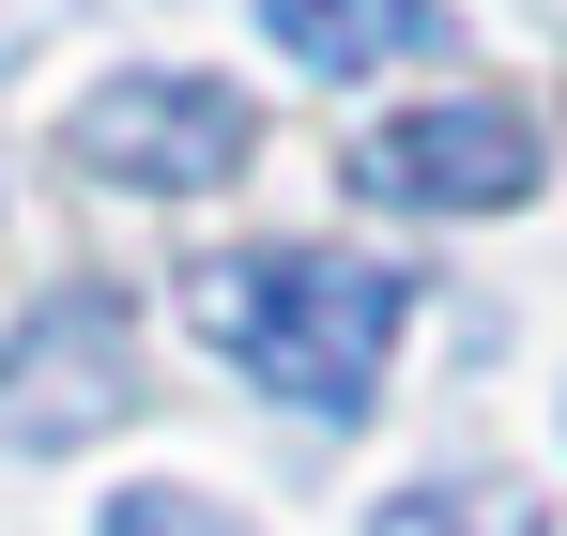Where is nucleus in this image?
Here are the masks:
<instances>
[{"label": "nucleus", "instance_id": "1", "mask_svg": "<svg viewBox=\"0 0 567 536\" xmlns=\"http://www.w3.org/2000/svg\"><path fill=\"white\" fill-rule=\"evenodd\" d=\"M199 322H215V353L246 368L261 399H291V414H369L383 353H399V322H414V276L353 261V246H246V261H199Z\"/></svg>", "mask_w": 567, "mask_h": 536}, {"label": "nucleus", "instance_id": "5", "mask_svg": "<svg viewBox=\"0 0 567 536\" xmlns=\"http://www.w3.org/2000/svg\"><path fill=\"white\" fill-rule=\"evenodd\" d=\"M261 31H277L307 78H369V62L445 47V0H261Z\"/></svg>", "mask_w": 567, "mask_h": 536}, {"label": "nucleus", "instance_id": "7", "mask_svg": "<svg viewBox=\"0 0 567 536\" xmlns=\"http://www.w3.org/2000/svg\"><path fill=\"white\" fill-rule=\"evenodd\" d=\"M107 536H261V522H230L215 491H169L154 475V491H107Z\"/></svg>", "mask_w": 567, "mask_h": 536}, {"label": "nucleus", "instance_id": "3", "mask_svg": "<svg viewBox=\"0 0 567 536\" xmlns=\"http://www.w3.org/2000/svg\"><path fill=\"white\" fill-rule=\"evenodd\" d=\"M353 184L399 199V215H506L537 184V123L506 92H445V107H399L353 138Z\"/></svg>", "mask_w": 567, "mask_h": 536}, {"label": "nucleus", "instance_id": "2", "mask_svg": "<svg viewBox=\"0 0 567 536\" xmlns=\"http://www.w3.org/2000/svg\"><path fill=\"white\" fill-rule=\"evenodd\" d=\"M62 154L93 184H138V199H215V184L261 154V107L230 78H107L78 123H62Z\"/></svg>", "mask_w": 567, "mask_h": 536}, {"label": "nucleus", "instance_id": "4", "mask_svg": "<svg viewBox=\"0 0 567 536\" xmlns=\"http://www.w3.org/2000/svg\"><path fill=\"white\" fill-rule=\"evenodd\" d=\"M123 399H138L123 307H107V291H47V307L16 322V353H0V445H16V460H62V445H93Z\"/></svg>", "mask_w": 567, "mask_h": 536}, {"label": "nucleus", "instance_id": "6", "mask_svg": "<svg viewBox=\"0 0 567 536\" xmlns=\"http://www.w3.org/2000/svg\"><path fill=\"white\" fill-rule=\"evenodd\" d=\"M369 536H553V506L522 475H414L369 506Z\"/></svg>", "mask_w": 567, "mask_h": 536}]
</instances>
